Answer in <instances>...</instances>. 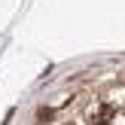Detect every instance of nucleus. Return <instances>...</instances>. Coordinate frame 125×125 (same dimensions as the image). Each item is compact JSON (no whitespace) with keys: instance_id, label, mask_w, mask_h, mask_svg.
<instances>
[{"instance_id":"obj_1","label":"nucleus","mask_w":125,"mask_h":125,"mask_svg":"<svg viewBox=\"0 0 125 125\" xmlns=\"http://www.w3.org/2000/svg\"><path fill=\"white\" fill-rule=\"evenodd\" d=\"M113 116H116V110L104 104V107H98V113L92 116V122H95V125H107V122H113Z\"/></svg>"},{"instance_id":"obj_2","label":"nucleus","mask_w":125,"mask_h":125,"mask_svg":"<svg viewBox=\"0 0 125 125\" xmlns=\"http://www.w3.org/2000/svg\"><path fill=\"white\" fill-rule=\"evenodd\" d=\"M52 119H55V113H52V110H49V107L37 113V122H52Z\"/></svg>"}]
</instances>
